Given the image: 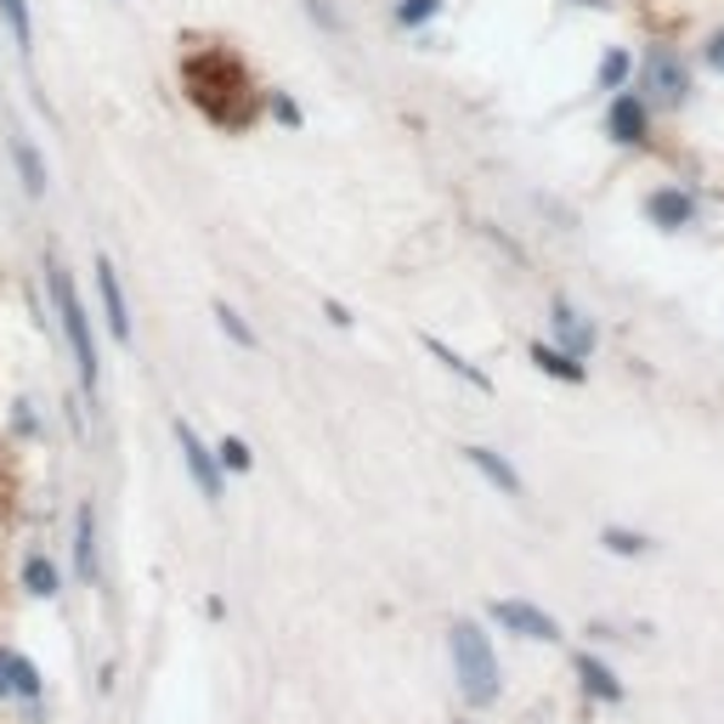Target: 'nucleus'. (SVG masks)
Returning a JSON list of instances; mask_svg holds the SVG:
<instances>
[{
	"label": "nucleus",
	"instance_id": "1",
	"mask_svg": "<svg viewBox=\"0 0 724 724\" xmlns=\"http://www.w3.org/2000/svg\"><path fill=\"white\" fill-rule=\"evenodd\" d=\"M181 85L192 96V108H199L204 119H216V125H227V130H244L255 119V80H250L244 57H232L227 45L187 52Z\"/></svg>",
	"mask_w": 724,
	"mask_h": 724
},
{
	"label": "nucleus",
	"instance_id": "2",
	"mask_svg": "<svg viewBox=\"0 0 724 724\" xmlns=\"http://www.w3.org/2000/svg\"><path fill=\"white\" fill-rule=\"evenodd\" d=\"M448 646H453V680H459L464 702L470 707L499 702V657H493V640L481 634V622H470V617L453 622Z\"/></svg>",
	"mask_w": 724,
	"mask_h": 724
},
{
	"label": "nucleus",
	"instance_id": "3",
	"mask_svg": "<svg viewBox=\"0 0 724 724\" xmlns=\"http://www.w3.org/2000/svg\"><path fill=\"white\" fill-rule=\"evenodd\" d=\"M45 288H52V306H57V323H63V340L74 346L80 385L96 397V379H103V363H96V334H91V317H85V306H80V295H74V283H69V272H63L57 261L45 266Z\"/></svg>",
	"mask_w": 724,
	"mask_h": 724
},
{
	"label": "nucleus",
	"instance_id": "4",
	"mask_svg": "<svg viewBox=\"0 0 724 724\" xmlns=\"http://www.w3.org/2000/svg\"><path fill=\"white\" fill-rule=\"evenodd\" d=\"M691 63L673 52V45H651L640 63V96L651 108H685L691 103Z\"/></svg>",
	"mask_w": 724,
	"mask_h": 724
},
{
	"label": "nucleus",
	"instance_id": "5",
	"mask_svg": "<svg viewBox=\"0 0 724 724\" xmlns=\"http://www.w3.org/2000/svg\"><path fill=\"white\" fill-rule=\"evenodd\" d=\"M606 136L617 141V148H646L651 141V103L634 91V85H622L611 91V108H606Z\"/></svg>",
	"mask_w": 724,
	"mask_h": 724
},
{
	"label": "nucleus",
	"instance_id": "6",
	"mask_svg": "<svg viewBox=\"0 0 724 724\" xmlns=\"http://www.w3.org/2000/svg\"><path fill=\"white\" fill-rule=\"evenodd\" d=\"M176 448H181V464H187V475L199 481V493L210 499V504H221V459L199 442V430H192L187 419H176Z\"/></svg>",
	"mask_w": 724,
	"mask_h": 724
},
{
	"label": "nucleus",
	"instance_id": "7",
	"mask_svg": "<svg viewBox=\"0 0 724 724\" xmlns=\"http://www.w3.org/2000/svg\"><path fill=\"white\" fill-rule=\"evenodd\" d=\"M487 611H493L499 629H510L521 640H560V622L549 611H538V606H526V600H493Z\"/></svg>",
	"mask_w": 724,
	"mask_h": 724
},
{
	"label": "nucleus",
	"instance_id": "8",
	"mask_svg": "<svg viewBox=\"0 0 724 724\" xmlns=\"http://www.w3.org/2000/svg\"><path fill=\"white\" fill-rule=\"evenodd\" d=\"M646 216L662 232H685V227H696V199H691L685 187H657L651 199H646Z\"/></svg>",
	"mask_w": 724,
	"mask_h": 724
},
{
	"label": "nucleus",
	"instance_id": "9",
	"mask_svg": "<svg viewBox=\"0 0 724 724\" xmlns=\"http://www.w3.org/2000/svg\"><path fill=\"white\" fill-rule=\"evenodd\" d=\"M96 288H103V317H108V334L119 346H130V312H125V288H119V272L114 261L103 255L96 261Z\"/></svg>",
	"mask_w": 724,
	"mask_h": 724
},
{
	"label": "nucleus",
	"instance_id": "10",
	"mask_svg": "<svg viewBox=\"0 0 724 724\" xmlns=\"http://www.w3.org/2000/svg\"><path fill=\"white\" fill-rule=\"evenodd\" d=\"M549 323H555V334H560V351H571V357H589V351H595V323L577 317L571 301H555V306H549Z\"/></svg>",
	"mask_w": 724,
	"mask_h": 724
},
{
	"label": "nucleus",
	"instance_id": "11",
	"mask_svg": "<svg viewBox=\"0 0 724 724\" xmlns=\"http://www.w3.org/2000/svg\"><path fill=\"white\" fill-rule=\"evenodd\" d=\"M12 165H18V176H23V187H29V199H45V187H52V176H45V159H40V148H34V136H12Z\"/></svg>",
	"mask_w": 724,
	"mask_h": 724
},
{
	"label": "nucleus",
	"instance_id": "12",
	"mask_svg": "<svg viewBox=\"0 0 724 724\" xmlns=\"http://www.w3.org/2000/svg\"><path fill=\"white\" fill-rule=\"evenodd\" d=\"M464 459H470L481 475H487L504 499H521V475H515V464H510L504 453H493V448H464Z\"/></svg>",
	"mask_w": 724,
	"mask_h": 724
},
{
	"label": "nucleus",
	"instance_id": "13",
	"mask_svg": "<svg viewBox=\"0 0 724 724\" xmlns=\"http://www.w3.org/2000/svg\"><path fill=\"white\" fill-rule=\"evenodd\" d=\"M533 363L549 374V379H560V385H584L589 379V368H584V357H571V351H560V346H533Z\"/></svg>",
	"mask_w": 724,
	"mask_h": 724
},
{
	"label": "nucleus",
	"instance_id": "14",
	"mask_svg": "<svg viewBox=\"0 0 724 724\" xmlns=\"http://www.w3.org/2000/svg\"><path fill=\"white\" fill-rule=\"evenodd\" d=\"M74 566H80L85 584L96 577V510H91V504L74 510Z\"/></svg>",
	"mask_w": 724,
	"mask_h": 724
},
{
	"label": "nucleus",
	"instance_id": "15",
	"mask_svg": "<svg viewBox=\"0 0 724 724\" xmlns=\"http://www.w3.org/2000/svg\"><path fill=\"white\" fill-rule=\"evenodd\" d=\"M577 680H584V691L600 696V702H622V680H617L600 657H577Z\"/></svg>",
	"mask_w": 724,
	"mask_h": 724
},
{
	"label": "nucleus",
	"instance_id": "16",
	"mask_svg": "<svg viewBox=\"0 0 724 724\" xmlns=\"http://www.w3.org/2000/svg\"><path fill=\"white\" fill-rule=\"evenodd\" d=\"M424 351H430V357H437L442 368H453L459 379H470V385H475V391H493V379H487V374H481L475 363H464V357H459V351H453L448 340H437V334H424Z\"/></svg>",
	"mask_w": 724,
	"mask_h": 724
},
{
	"label": "nucleus",
	"instance_id": "17",
	"mask_svg": "<svg viewBox=\"0 0 724 724\" xmlns=\"http://www.w3.org/2000/svg\"><path fill=\"white\" fill-rule=\"evenodd\" d=\"M629 80H634V57L622 52V45H611V52L600 57V69H595V85H600V91H622Z\"/></svg>",
	"mask_w": 724,
	"mask_h": 724
},
{
	"label": "nucleus",
	"instance_id": "18",
	"mask_svg": "<svg viewBox=\"0 0 724 724\" xmlns=\"http://www.w3.org/2000/svg\"><path fill=\"white\" fill-rule=\"evenodd\" d=\"M0 691H23V696H34V691H40L34 662H23V657H12V651H0Z\"/></svg>",
	"mask_w": 724,
	"mask_h": 724
},
{
	"label": "nucleus",
	"instance_id": "19",
	"mask_svg": "<svg viewBox=\"0 0 724 724\" xmlns=\"http://www.w3.org/2000/svg\"><path fill=\"white\" fill-rule=\"evenodd\" d=\"M23 584H29V595L52 600V595H57V566L45 560V555H29V560H23Z\"/></svg>",
	"mask_w": 724,
	"mask_h": 724
},
{
	"label": "nucleus",
	"instance_id": "20",
	"mask_svg": "<svg viewBox=\"0 0 724 724\" xmlns=\"http://www.w3.org/2000/svg\"><path fill=\"white\" fill-rule=\"evenodd\" d=\"M216 323H221V334H227L232 346H244V351H255V346H261V340H255V328H250L244 317H238L227 301H216Z\"/></svg>",
	"mask_w": 724,
	"mask_h": 724
},
{
	"label": "nucleus",
	"instance_id": "21",
	"mask_svg": "<svg viewBox=\"0 0 724 724\" xmlns=\"http://www.w3.org/2000/svg\"><path fill=\"white\" fill-rule=\"evenodd\" d=\"M0 18H7V29H12V40L23 45H34V18H29V0H0Z\"/></svg>",
	"mask_w": 724,
	"mask_h": 724
},
{
	"label": "nucleus",
	"instance_id": "22",
	"mask_svg": "<svg viewBox=\"0 0 724 724\" xmlns=\"http://www.w3.org/2000/svg\"><path fill=\"white\" fill-rule=\"evenodd\" d=\"M397 29H424L430 18H442V0H397Z\"/></svg>",
	"mask_w": 724,
	"mask_h": 724
},
{
	"label": "nucleus",
	"instance_id": "23",
	"mask_svg": "<svg viewBox=\"0 0 724 724\" xmlns=\"http://www.w3.org/2000/svg\"><path fill=\"white\" fill-rule=\"evenodd\" d=\"M600 544H606L611 555H646V549H651V538L629 533V526H606V533H600Z\"/></svg>",
	"mask_w": 724,
	"mask_h": 724
},
{
	"label": "nucleus",
	"instance_id": "24",
	"mask_svg": "<svg viewBox=\"0 0 724 724\" xmlns=\"http://www.w3.org/2000/svg\"><path fill=\"white\" fill-rule=\"evenodd\" d=\"M216 459H221L227 470H250V464H255V453H250V442H238V437H227V442L216 448Z\"/></svg>",
	"mask_w": 724,
	"mask_h": 724
},
{
	"label": "nucleus",
	"instance_id": "25",
	"mask_svg": "<svg viewBox=\"0 0 724 724\" xmlns=\"http://www.w3.org/2000/svg\"><path fill=\"white\" fill-rule=\"evenodd\" d=\"M702 63H707L713 74H724V29H713V34L702 40Z\"/></svg>",
	"mask_w": 724,
	"mask_h": 724
},
{
	"label": "nucleus",
	"instance_id": "26",
	"mask_svg": "<svg viewBox=\"0 0 724 724\" xmlns=\"http://www.w3.org/2000/svg\"><path fill=\"white\" fill-rule=\"evenodd\" d=\"M272 114H277V125H288V130H301V108L288 103L283 91H272Z\"/></svg>",
	"mask_w": 724,
	"mask_h": 724
},
{
	"label": "nucleus",
	"instance_id": "27",
	"mask_svg": "<svg viewBox=\"0 0 724 724\" xmlns=\"http://www.w3.org/2000/svg\"><path fill=\"white\" fill-rule=\"evenodd\" d=\"M306 12H312L323 29H340V12H334V0H306Z\"/></svg>",
	"mask_w": 724,
	"mask_h": 724
},
{
	"label": "nucleus",
	"instance_id": "28",
	"mask_svg": "<svg viewBox=\"0 0 724 724\" xmlns=\"http://www.w3.org/2000/svg\"><path fill=\"white\" fill-rule=\"evenodd\" d=\"M571 7H611V0H571Z\"/></svg>",
	"mask_w": 724,
	"mask_h": 724
}]
</instances>
